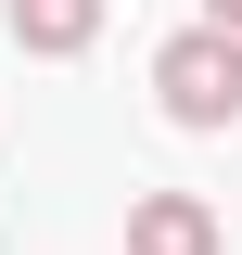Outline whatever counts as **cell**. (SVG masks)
Masks as SVG:
<instances>
[{"label": "cell", "instance_id": "1", "mask_svg": "<svg viewBox=\"0 0 242 255\" xmlns=\"http://www.w3.org/2000/svg\"><path fill=\"white\" fill-rule=\"evenodd\" d=\"M153 90H166V115L179 128H230L242 115V26H191L153 51Z\"/></svg>", "mask_w": 242, "mask_h": 255}, {"label": "cell", "instance_id": "2", "mask_svg": "<svg viewBox=\"0 0 242 255\" xmlns=\"http://www.w3.org/2000/svg\"><path fill=\"white\" fill-rule=\"evenodd\" d=\"M127 255H230V230H217L204 191H140L127 204Z\"/></svg>", "mask_w": 242, "mask_h": 255}, {"label": "cell", "instance_id": "3", "mask_svg": "<svg viewBox=\"0 0 242 255\" xmlns=\"http://www.w3.org/2000/svg\"><path fill=\"white\" fill-rule=\"evenodd\" d=\"M90 38H102V0H13V51H90Z\"/></svg>", "mask_w": 242, "mask_h": 255}, {"label": "cell", "instance_id": "4", "mask_svg": "<svg viewBox=\"0 0 242 255\" xmlns=\"http://www.w3.org/2000/svg\"><path fill=\"white\" fill-rule=\"evenodd\" d=\"M204 26H242V0H204Z\"/></svg>", "mask_w": 242, "mask_h": 255}]
</instances>
